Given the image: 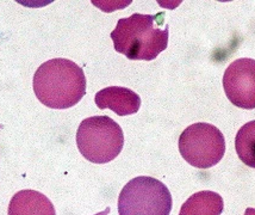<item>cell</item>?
<instances>
[{
  "instance_id": "cell-13",
  "label": "cell",
  "mask_w": 255,
  "mask_h": 215,
  "mask_svg": "<svg viewBox=\"0 0 255 215\" xmlns=\"http://www.w3.org/2000/svg\"><path fill=\"white\" fill-rule=\"evenodd\" d=\"M1 127H2V126H1V125H0V128H1Z\"/></svg>"
},
{
  "instance_id": "cell-9",
  "label": "cell",
  "mask_w": 255,
  "mask_h": 215,
  "mask_svg": "<svg viewBox=\"0 0 255 215\" xmlns=\"http://www.w3.org/2000/svg\"><path fill=\"white\" fill-rule=\"evenodd\" d=\"M223 208V199L220 194L203 190L187 199L179 215H221Z\"/></svg>"
},
{
  "instance_id": "cell-7",
  "label": "cell",
  "mask_w": 255,
  "mask_h": 215,
  "mask_svg": "<svg viewBox=\"0 0 255 215\" xmlns=\"http://www.w3.org/2000/svg\"><path fill=\"white\" fill-rule=\"evenodd\" d=\"M99 109H110L118 116L136 114L141 107V98L128 87L109 86L97 92L95 97Z\"/></svg>"
},
{
  "instance_id": "cell-5",
  "label": "cell",
  "mask_w": 255,
  "mask_h": 215,
  "mask_svg": "<svg viewBox=\"0 0 255 215\" xmlns=\"http://www.w3.org/2000/svg\"><path fill=\"white\" fill-rule=\"evenodd\" d=\"M179 152L193 168L210 169L222 160L226 153V139L216 126L194 123L181 133Z\"/></svg>"
},
{
  "instance_id": "cell-2",
  "label": "cell",
  "mask_w": 255,
  "mask_h": 215,
  "mask_svg": "<svg viewBox=\"0 0 255 215\" xmlns=\"http://www.w3.org/2000/svg\"><path fill=\"white\" fill-rule=\"evenodd\" d=\"M33 91L45 107L72 108L86 95V77L83 68L72 60L51 59L35 72Z\"/></svg>"
},
{
  "instance_id": "cell-12",
  "label": "cell",
  "mask_w": 255,
  "mask_h": 215,
  "mask_svg": "<svg viewBox=\"0 0 255 215\" xmlns=\"http://www.w3.org/2000/svg\"><path fill=\"white\" fill-rule=\"evenodd\" d=\"M109 213H110V208H106L105 211H103V212H100V213H98V214H96V215H108Z\"/></svg>"
},
{
  "instance_id": "cell-4",
  "label": "cell",
  "mask_w": 255,
  "mask_h": 215,
  "mask_svg": "<svg viewBox=\"0 0 255 215\" xmlns=\"http://www.w3.org/2000/svg\"><path fill=\"white\" fill-rule=\"evenodd\" d=\"M172 195L162 182L139 176L128 182L118 198L120 215H169Z\"/></svg>"
},
{
  "instance_id": "cell-10",
  "label": "cell",
  "mask_w": 255,
  "mask_h": 215,
  "mask_svg": "<svg viewBox=\"0 0 255 215\" xmlns=\"http://www.w3.org/2000/svg\"><path fill=\"white\" fill-rule=\"evenodd\" d=\"M235 148L240 160L255 169V121L246 123L236 134Z\"/></svg>"
},
{
  "instance_id": "cell-6",
  "label": "cell",
  "mask_w": 255,
  "mask_h": 215,
  "mask_svg": "<svg viewBox=\"0 0 255 215\" xmlns=\"http://www.w3.org/2000/svg\"><path fill=\"white\" fill-rule=\"evenodd\" d=\"M223 87L235 107L255 109V60L242 57L230 63L224 72Z\"/></svg>"
},
{
  "instance_id": "cell-8",
  "label": "cell",
  "mask_w": 255,
  "mask_h": 215,
  "mask_svg": "<svg viewBox=\"0 0 255 215\" xmlns=\"http://www.w3.org/2000/svg\"><path fill=\"white\" fill-rule=\"evenodd\" d=\"M8 215H56L54 205L36 190H20L11 199Z\"/></svg>"
},
{
  "instance_id": "cell-1",
  "label": "cell",
  "mask_w": 255,
  "mask_h": 215,
  "mask_svg": "<svg viewBox=\"0 0 255 215\" xmlns=\"http://www.w3.org/2000/svg\"><path fill=\"white\" fill-rule=\"evenodd\" d=\"M114 47L129 60L156 59L168 45L169 26L165 24V13H133L117 22L111 32Z\"/></svg>"
},
{
  "instance_id": "cell-11",
  "label": "cell",
  "mask_w": 255,
  "mask_h": 215,
  "mask_svg": "<svg viewBox=\"0 0 255 215\" xmlns=\"http://www.w3.org/2000/svg\"><path fill=\"white\" fill-rule=\"evenodd\" d=\"M245 215H255V208H247L245 212Z\"/></svg>"
},
{
  "instance_id": "cell-3",
  "label": "cell",
  "mask_w": 255,
  "mask_h": 215,
  "mask_svg": "<svg viewBox=\"0 0 255 215\" xmlns=\"http://www.w3.org/2000/svg\"><path fill=\"white\" fill-rule=\"evenodd\" d=\"M77 145L84 158L89 162L106 164L122 152L123 130L109 116L89 117L79 126Z\"/></svg>"
}]
</instances>
